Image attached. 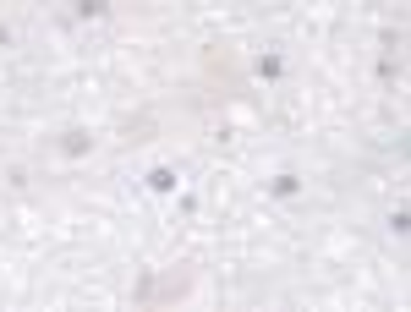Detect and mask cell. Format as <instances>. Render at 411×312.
Segmentation results:
<instances>
[{"label": "cell", "instance_id": "1", "mask_svg": "<svg viewBox=\"0 0 411 312\" xmlns=\"http://www.w3.org/2000/svg\"><path fill=\"white\" fill-rule=\"evenodd\" d=\"M187 290V274H170V280H159V285H143V296H181Z\"/></svg>", "mask_w": 411, "mask_h": 312}, {"label": "cell", "instance_id": "4", "mask_svg": "<svg viewBox=\"0 0 411 312\" xmlns=\"http://www.w3.org/2000/svg\"><path fill=\"white\" fill-rule=\"evenodd\" d=\"M280 71H285L280 55H258V77H280Z\"/></svg>", "mask_w": 411, "mask_h": 312}, {"label": "cell", "instance_id": "2", "mask_svg": "<svg viewBox=\"0 0 411 312\" xmlns=\"http://www.w3.org/2000/svg\"><path fill=\"white\" fill-rule=\"evenodd\" d=\"M88 148H94V137H88V132H66V143H61V154H88Z\"/></svg>", "mask_w": 411, "mask_h": 312}, {"label": "cell", "instance_id": "6", "mask_svg": "<svg viewBox=\"0 0 411 312\" xmlns=\"http://www.w3.org/2000/svg\"><path fill=\"white\" fill-rule=\"evenodd\" d=\"M0 50H6V28H0Z\"/></svg>", "mask_w": 411, "mask_h": 312}, {"label": "cell", "instance_id": "3", "mask_svg": "<svg viewBox=\"0 0 411 312\" xmlns=\"http://www.w3.org/2000/svg\"><path fill=\"white\" fill-rule=\"evenodd\" d=\"M148 187H154V192H170V187H176V170H165V164L148 170Z\"/></svg>", "mask_w": 411, "mask_h": 312}, {"label": "cell", "instance_id": "5", "mask_svg": "<svg viewBox=\"0 0 411 312\" xmlns=\"http://www.w3.org/2000/svg\"><path fill=\"white\" fill-rule=\"evenodd\" d=\"M302 187V181H296V176H274V181H269V192H274V197H291V192Z\"/></svg>", "mask_w": 411, "mask_h": 312}]
</instances>
